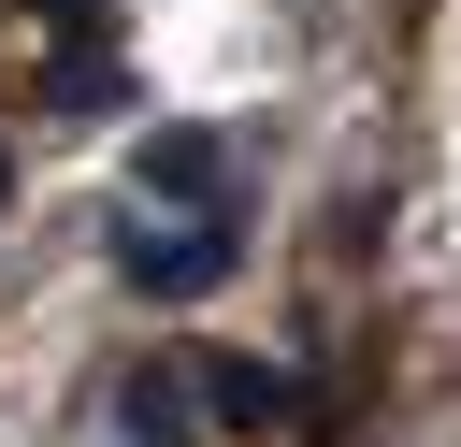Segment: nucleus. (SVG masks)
<instances>
[{
	"label": "nucleus",
	"mask_w": 461,
	"mask_h": 447,
	"mask_svg": "<svg viewBox=\"0 0 461 447\" xmlns=\"http://www.w3.org/2000/svg\"><path fill=\"white\" fill-rule=\"evenodd\" d=\"M115 274H130L144 303H202V288H230V274H245V216H187V231L130 216V231H115Z\"/></svg>",
	"instance_id": "f257e3e1"
},
{
	"label": "nucleus",
	"mask_w": 461,
	"mask_h": 447,
	"mask_svg": "<svg viewBox=\"0 0 461 447\" xmlns=\"http://www.w3.org/2000/svg\"><path fill=\"white\" fill-rule=\"evenodd\" d=\"M144 187L187 202V216H230V144L216 130H144Z\"/></svg>",
	"instance_id": "f03ea898"
},
{
	"label": "nucleus",
	"mask_w": 461,
	"mask_h": 447,
	"mask_svg": "<svg viewBox=\"0 0 461 447\" xmlns=\"http://www.w3.org/2000/svg\"><path fill=\"white\" fill-rule=\"evenodd\" d=\"M202 404H216L230 433H288V418H303V375H288V360H202Z\"/></svg>",
	"instance_id": "7ed1b4c3"
},
{
	"label": "nucleus",
	"mask_w": 461,
	"mask_h": 447,
	"mask_svg": "<svg viewBox=\"0 0 461 447\" xmlns=\"http://www.w3.org/2000/svg\"><path fill=\"white\" fill-rule=\"evenodd\" d=\"M43 115H72V130H86V115H115V58H101V43H72V58L43 72Z\"/></svg>",
	"instance_id": "20e7f679"
},
{
	"label": "nucleus",
	"mask_w": 461,
	"mask_h": 447,
	"mask_svg": "<svg viewBox=\"0 0 461 447\" xmlns=\"http://www.w3.org/2000/svg\"><path fill=\"white\" fill-rule=\"evenodd\" d=\"M115 433H130V447H187V389H173V375H130V389H115Z\"/></svg>",
	"instance_id": "39448f33"
},
{
	"label": "nucleus",
	"mask_w": 461,
	"mask_h": 447,
	"mask_svg": "<svg viewBox=\"0 0 461 447\" xmlns=\"http://www.w3.org/2000/svg\"><path fill=\"white\" fill-rule=\"evenodd\" d=\"M43 29L58 43H101V0H43Z\"/></svg>",
	"instance_id": "423d86ee"
}]
</instances>
